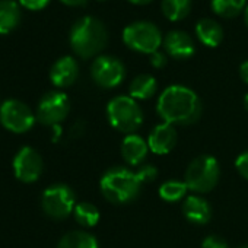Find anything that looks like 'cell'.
<instances>
[{
  "instance_id": "obj_1",
  "label": "cell",
  "mask_w": 248,
  "mask_h": 248,
  "mask_svg": "<svg viewBox=\"0 0 248 248\" xmlns=\"http://www.w3.org/2000/svg\"><path fill=\"white\" fill-rule=\"evenodd\" d=\"M156 111L164 123L187 126L200 118L202 101L193 89L184 85H171L159 95Z\"/></svg>"
},
{
  "instance_id": "obj_2",
  "label": "cell",
  "mask_w": 248,
  "mask_h": 248,
  "mask_svg": "<svg viewBox=\"0 0 248 248\" xmlns=\"http://www.w3.org/2000/svg\"><path fill=\"white\" fill-rule=\"evenodd\" d=\"M69 41L72 50L82 59L99 54L108 41L105 25L95 16H82L70 28Z\"/></svg>"
},
{
  "instance_id": "obj_3",
  "label": "cell",
  "mask_w": 248,
  "mask_h": 248,
  "mask_svg": "<svg viewBox=\"0 0 248 248\" xmlns=\"http://www.w3.org/2000/svg\"><path fill=\"white\" fill-rule=\"evenodd\" d=\"M142 183L132 171L126 167H112L104 172L99 187L102 196L114 204H127L138 199L142 190Z\"/></svg>"
},
{
  "instance_id": "obj_4",
  "label": "cell",
  "mask_w": 248,
  "mask_h": 248,
  "mask_svg": "<svg viewBox=\"0 0 248 248\" xmlns=\"http://www.w3.org/2000/svg\"><path fill=\"white\" fill-rule=\"evenodd\" d=\"M107 117L111 126L126 135H133L143 123V112L138 101L130 95H118L107 105Z\"/></svg>"
},
{
  "instance_id": "obj_5",
  "label": "cell",
  "mask_w": 248,
  "mask_h": 248,
  "mask_svg": "<svg viewBox=\"0 0 248 248\" xmlns=\"http://www.w3.org/2000/svg\"><path fill=\"white\" fill-rule=\"evenodd\" d=\"M220 177V167L216 158L210 155H200L194 158L186 170L184 183L187 184L188 190L204 194L212 191Z\"/></svg>"
},
{
  "instance_id": "obj_6",
  "label": "cell",
  "mask_w": 248,
  "mask_h": 248,
  "mask_svg": "<svg viewBox=\"0 0 248 248\" xmlns=\"http://www.w3.org/2000/svg\"><path fill=\"white\" fill-rule=\"evenodd\" d=\"M123 43L130 50L142 54H152L164 43L161 30L149 21H136L123 31Z\"/></svg>"
},
{
  "instance_id": "obj_7",
  "label": "cell",
  "mask_w": 248,
  "mask_h": 248,
  "mask_svg": "<svg viewBox=\"0 0 248 248\" xmlns=\"http://www.w3.org/2000/svg\"><path fill=\"white\" fill-rule=\"evenodd\" d=\"M41 206L46 215L53 219H66L76 207V197L73 190L66 184L50 186L41 197Z\"/></svg>"
},
{
  "instance_id": "obj_8",
  "label": "cell",
  "mask_w": 248,
  "mask_h": 248,
  "mask_svg": "<svg viewBox=\"0 0 248 248\" xmlns=\"http://www.w3.org/2000/svg\"><path fill=\"white\" fill-rule=\"evenodd\" d=\"M91 76L98 86L104 89H112L126 78V66L114 56L102 54L93 60L91 66Z\"/></svg>"
},
{
  "instance_id": "obj_9",
  "label": "cell",
  "mask_w": 248,
  "mask_h": 248,
  "mask_svg": "<svg viewBox=\"0 0 248 248\" xmlns=\"http://www.w3.org/2000/svg\"><path fill=\"white\" fill-rule=\"evenodd\" d=\"M0 121L14 133H25L35 123L31 108L18 99H8L0 107Z\"/></svg>"
},
{
  "instance_id": "obj_10",
  "label": "cell",
  "mask_w": 248,
  "mask_h": 248,
  "mask_svg": "<svg viewBox=\"0 0 248 248\" xmlns=\"http://www.w3.org/2000/svg\"><path fill=\"white\" fill-rule=\"evenodd\" d=\"M69 111L70 101L67 95L59 91H51L41 98L38 104L37 118L46 126H57L69 115Z\"/></svg>"
},
{
  "instance_id": "obj_11",
  "label": "cell",
  "mask_w": 248,
  "mask_h": 248,
  "mask_svg": "<svg viewBox=\"0 0 248 248\" xmlns=\"http://www.w3.org/2000/svg\"><path fill=\"white\" fill-rule=\"evenodd\" d=\"M14 171L18 180L24 183H34L43 172V158L31 146L22 148L14 159Z\"/></svg>"
},
{
  "instance_id": "obj_12",
  "label": "cell",
  "mask_w": 248,
  "mask_h": 248,
  "mask_svg": "<svg viewBox=\"0 0 248 248\" xmlns=\"http://www.w3.org/2000/svg\"><path fill=\"white\" fill-rule=\"evenodd\" d=\"M164 50L168 56L177 60H187L196 53L194 40L181 30H172L164 37Z\"/></svg>"
},
{
  "instance_id": "obj_13",
  "label": "cell",
  "mask_w": 248,
  "mask_h": 248,
  "mask_svg": "<svg viewBox=\"0 0 248 248\" xmlns=\"http://www.w3.org/2000/svg\"><path fill=\"white\" fill-rule=\"evenodd\" d=\"M178 135L175 126L170 123H161L149 133V151L156 155H167L177 146Z\"/></svg>"
},
{
  "instance_id": "obj_14",
  "label": "cell",
  "mask_w": 248,
  "mask_h": 248,
  "mask_svg": "<svg viewBox=\"0 0 248 248\" xmlns=\"http://www.w3.org/2000/svg\"><path fill=\"white\" fill-rule=\"evenodd\" d=\"M78 76H79V66L72 56L60 57L50 69V79L57 88H67L73 85Z\"/></svg>"
},
{
  "instance_id": "obj_15",
  "label": "cell",
  "mask_w": 248,
  "mask_h": 248,
  "mask_svg": "<svg viewBox=\"0 0 248 248\" xmlns=\"http://www.w3.org/2000/svg\"><path fill=\"white\" fill-rule=\"evenodd\" d=\"M148 152H149L148 142L136 133L127 135L121 143V156L124 162L133 167H140L142 162L146 159Z\"/></svg>"
},
{
  "instance_id": "obj_16",
  "label": "cell",
  "mask_w": 248,
  "mask_h": 248,
  "mask_svg": "<svg viewBox=\"0 0 248 248\" xmlns=\"http://www.w3.org/2000/svg\"><path fill=\"white\" fill-rule=\"evenodd\" d=\"M184 217L196 225H204L212 217V207L209 202L200 196H188L183 203Z\"/></svg>"
},
{
  "instance_id": "obj_17",
  "label": "cell",
  "mask_w": 248,
  "mask_h": 248,
  "mask_svg": "<svg viewBox=\"0 0 248 248\" xmlns=\"http://www.w3.org/2000/svg\"><path fill=\"white\" fill-rule=\"evenodd\" d=\"M196 35L203 46L215 48L223 40V28L215 19L203 18L196 24Z\"/></svg>"
},
{
  "instance_id": "obj_18",
  "label": "cell",
  "mask_w": 248,
  "mask_h": 248,
  "mask_svg": "<svg viewBox=\"0 0 248 248\" xmlns=\"http://www.w3.org/2000/svg\"><path fill=\"white\" fill-rule=\"evenodd\" d=\"M156 88H158L156 79L152 75L142 73V75H138L130 82L129 92H130V96L133 99H136V101H146V99H151L155 95Z\"/></svg>"
},
{
  "instance_id": "obj_19",
  "label": "cell",
  "mask_w": 248,
  "mask_h": 248,
  "mask_svg": "<svg viewBox=\"0 0 248 248\" xmlns=\"http://www.w3.org/2000/svg\"><path fill=\"white\" fill-rule=\"evenodd\" d=\"M21 19V11L15 0H0V34L12 31Z\"/></svg>"
},
{
  "instance_id": "obj_20",
  "label": "cell",
  "mask_w": 248,
  "mask_h": 248,
  "mask_svg": "<svg viewBox=\"0 0 248 248\" xmlns=\"http://www.w3.org/2000/svg\"><path fill=\"white\" fill-rule=\"evenodd\" d=\"M57 248H99L93 235L85 231H72L63 235Z\"/></svg>"
},
{
  "instance_id": "obj_21",
  "label": "cell",
  "mask_w": 248,
  "mask_h": 248,
  "mask_svg": "<svg viewBox=\"0 0 248 248\" xmlns=\"http://www.w3.org/2000/svg\"><path fill=\"white\" fill-rule=\"evenodd\" d=\"M210 6L217 16L223 19H231L245 11L247 0H212Z\"/></svg>"
},
{
  "instance_id": "obj_22",
  "label": "cell",
  "mask_w": 248,
  "mask_h": 248,
  "mask_svg": "<svg viewBox=\"0 0 248 248\" xmlns=\"http://www.w3.org/2000/svg\"><path fill=\"white\" fill-rule=\"evenodd\" d=\"M161 8L167 19L172 22L183 21L191 11V0H162Z\"/></svg>"
},
{
  "instance_id": "obj_23",
  "label": "cell",
  "mask_w": 248,
  "mask_h": 248,
  "mask_svg": "<svg viewBox=\"0 0 248 248\" xmlns=\"http://www.w3.org/2000/svg\"><path fill=\"white\" fill-rule=\"evenodd\" d=\"M73 216H75L78 223H80L82 226H86V228L95 226L101 217L98 207L92 203H88V202L78 203L75 210H73Z\"/></svg>"
},
{
  "instance_id": "obj_24",
  "label": "cell",
  "mask_w": 248,
  "mask_h": 248,
  "mask_svg": "<svg viewBox=\"0 0 248 248\" xmlns=\"http://www.w3.org/2000/svg\"><path fill=\"white\" fill-rule=\"evenodd\" d=\"M188 191V187L184 181L178 180H168L159 187V197L168 203H175L180 202L186 197Z\"/></svg>"
},
{
  "instance_id": "obj_25",
  "label": "cell",
  "mask_w": 248,
  "mask_h": 248,
  "mask_svg": "<svg viewBox=\"0 0 248 248\" xmlns=\"http://www.w3.org/2000/svg\"><path fill=\"white\" fill-rule=\"evenodd\" d=\"M136 175H138V178L140 180L142 184H146V183H151V181L156 180V177H158V170H156L154 165H151V164H142V165L138 168Z\"/></svg>"
},
{
  "instance_id": "obj_26",
  "label": "cell",
  "mask_w": 248,
  "mask_h": 248,
  "mask_svg": "<svg viewBox=\"0 0 248 248\" xmlns=\"http://www.w3.org/2000/svg\"><path fill=\"white\" fill-rule=\"evenodd\" d=\"M202 248H229V245L223 238L217 235H209L203 239Z\"/></svg>"
},
{
  "instance_id": "obj_27",
  "label": "cell",
  "mask_w": 248,
  "mask_h": 248,
  "mask_svg": "<svg viewBox=\"0 0 248 248\" xmlns=\"http://www.w3.org/2000/svg\"><path fill=\"white\" fill-rule=\"evenodd\" d=\"M235 167H236L238 172H239L245 180H248V151L242 152V154L236 158Z\"/></svg>"
},
{
  "instance_id": "obj_28",
  "label": "cell",
  "mask_w": 248,
  "mask_h": 248,
  "mask_svg": "<svg viewBox=\"0 0 248 248\" xmlns=\"http://www.w3.org/2000/svg\"><path fill=\"white\" fill-rule=\"evenodd\" d=\"M149 62H151V64H152L155 69H162V67L167 66L168 57H167L165 53H162V51L158 50V51H155V53H152V54L149 56Z\"/></svg>"
},
{
  "instance_id": "obj_29",
  "label": "cell",
  "mask_w": 248,
  "mask_h": 248,
  "mask_svg": "<svg viewBox=\"0 0 248 248\" xmlns=\"http://www.w3.org/2000/svg\"><path fill=\"white\" fill-rule=\"evenodd\" d=\"M19 3L31 11H40L50 3V0H19Z\"/></svg>"
},
{
  "instance_id": "obj_30",
  "label": "cell",
  "mask_w": 248,
  "mask_h": 248,
  "mask_svg": "<svg viewBox=\"0 0 248 248\" xmlns=\"http://www.w3.org/2000/svg\"><path fill=\"white\" fill-rule=\"evenodd\" d=\"M239 76H241L242 82H245L248 85V60L241 63V66H239Z\"/></svg>"
},
{
  "instance_id": "obj_31",
  "label": "cell",
  "mask_w": 248,
  "mask_h": 248,
  "mask_svg": "<svg viewBox=\"0 0 248 248\" xmlns=\"http://www.w3.org/2000/svg\"><path fill=\"white\" fill-rule=\"evenodd\" d=\"M62 2L67 6H82L88 2V0H62Z\"/></svg>"
},
{
  "instance_id": "obj_32",
  "label": "cell",
  "mask_w": 248,
  "mask_h": 248,
  "mask_svg": "<svg viewBox=\"0 0 248 248\" xmlns=\"http://www.w3.org/2000/svg\"><path fill=\"white\" fill-rule=\"evenodd\" d=\"M127 2H130V3H133V5L143 6V5H149V3H152L154 0H127Z\"/></svg>"
},
{
  "instance_id": "obj_33",
  "label": "cell",
  "mask_w": 248,
  "mask_h": 248,
  "mask_svg": "<svg viewBox=\"0 0 248 248\" xmlns=\"http://www.w3.org/2000/svg\"><path fill=\"white\" fill-rule=\"evenodd\" d=\"M244 22H245V25H247V28H248V6H247L245 11H244Z\"/></svg>"
},
{
  "instance_id": "obj_34",
  "label": "cell",
  "mask_w": 248,
  "mask_h": 248,
  "mask_svg": "<svg viewBox=\"0 0 248 248\" xmlns=\"http://www.w3.org/2000/svg\"><path fill=\"white\" fill-rule=\"evenodd\" d=\"M244 107H245V109L248 111V93H247L245 98H244Z\"/></svg>"
},
{
  "instance_id": "obj_35",
  "label": "cell",
  "mask_w": 248,
  "mask_h": 248,
  "mask_svg": "<svg viewBox=\"0 0 248 248\" xmlns=\"http://www.w3.org/2000/svg\"><path fill=\"white\" fill-rule=\"evenodd\" d=\"M239 248H248V244H247V245H241Z\"/></svg>"
},
{
  "instance_id": "obj_36",
  "label": "cell",
  "mask_w": 248,
  "mask_h": 248,
  "mask_svg": "<svg viewBox=\"0 0 248 248\" xmlns=\"http://www.w3.org/2000/svg\"><path fill=\"white\" fill-rule=\"evenodd\" d=\"M102 2H104V0H102Z\"/></svg>"
}]
</instances>
